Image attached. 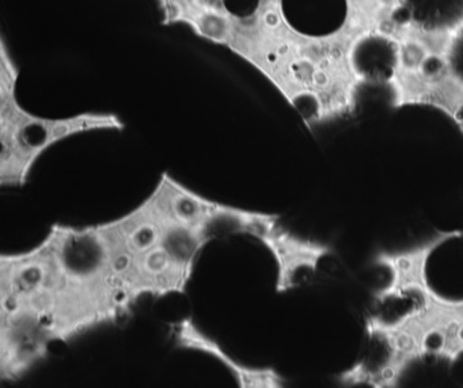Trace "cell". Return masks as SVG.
I'll return each instance as SVG.
<instances>
[{"label": "cell", "mask_w": 463, "mask_h": 388, "mask_svg": "<svg viewBox=\"0 0 463 388\" xmlns=\"http://www.w3.org/2000/svg\"><path fill=\"white\" fill-rule=\"evenodd\" d=\"M175 346L178 349L203 353L215 358L237 382L241 388H280L284 379L272 366H249L235 360L216 339L205 334L192 317H183L172 325Z\"/></svg>", "instance_id": "7"}, {"label": "cell", "mask_w": 463, "mask_h": 388, "mask_svg": "<svg viewBox=\"0 0 463 388\" xmlns=\"http://www.w3.org/2000/svg\"><path fill=\"white\" fill-rule=\"evenodd\" d=\"M52 273V255L44 239L28 251L0 255V312H33L45 317Z\"/></svg>", "instance_id": "4"}, {"label": "cell", "mask_w": 463, "mask_h": 388, "mask_svg": "<svg viewBox=\"0 0 463 388\" xmlns=\"http://www.w3.org/2000/svg\"><path fill=\"white\" fill-rule=\"evenodd\" d=\"M260 241L272 254L278 268L276 292L286 293L299 285L302 271L316 273L319 260L329 254L330 249L325 244L299 238L280 227L279 222L262 231L257 236Z\"/></svg>", "instance_id": "6"}, {"label": "cell", "mask_w": 463, "mask_h": 388, "mask_svg": "<svg viewBox=\"0 0 463 388\" xmlns=\"http://www.w3.org/2000/svg\"><path fill=\"white\" fill-rule=\"evenodd\" d=\"M166 26L183 24L194 35L218 45L224 27L235 13L229 0H156Z\"/></svg>", "instance_id": "8"}, {"label": "cell", "mask_w": 463, "mask_h": 388, "mask_svg": "<svg viewBox=\"0 0 463 388\" xmlns=\"http://www.w3.org/2000/svg\"><path fill=\"white\" fill-rule=\"evenodd\" d=\"M215 236L207 231L165 228L159 244L140 255L123 277V289L132 306L145 296L166 298L186 293L197 258Z\"/></svg>", "instance_id": "3"}, {"label": "cell", "mask_w": 463, "mask_h": 388, "mask_svg": "<svg viewBox=\"0 0 463 388\" xmlns=\"http://www.w3.org/2000/svg\"><path fill=\"white\" fill-rule=\"evenodd\" d=\"M20 68L0 40V186L24 187L51 147L82 133L126 128L116 113L85 111L70 117H42L26 110L17 97Z\"/></svg>", "instance_id": "2"}, {"label": "cell", "mask_w": 463, "mask_h": 388, "mask_svg": "<svg viewBox=\"0 0 463 388\" xmlns=\"http://www.w3.org/2000/svg\"><path fill=\"white\" fill-rule=\"evenodd\" d=\"M58 342L48 320L33 312H0V380L15 383L47 360Z\"/></svg>", "instance_id": "5"}, {"label": "cell", "mask_w": 463, "mask_h": 388, "mask_svg": "<svg viewBox=\"0 0 463 388\" xmlns=\"http://www.w3.org/2000/svg\"><path fill=\"white\" fill-rule=\"evenodd\" d=\"M53 273L47 320L58 342L72 341L131 314L99 224H53L44 238Z\"/></svg>", "instance_id": "1"}]
</instances>
